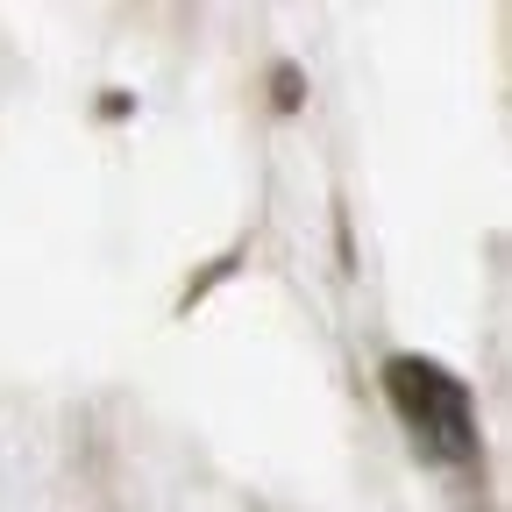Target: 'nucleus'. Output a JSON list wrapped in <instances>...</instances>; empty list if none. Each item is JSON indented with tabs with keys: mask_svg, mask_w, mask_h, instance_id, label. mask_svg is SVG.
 <instances>
[{
	"mask_svg": "<svg viewBox=\"0 0 512 512\" xmlns=\"http://www.w3.org/2000/svg\"><path fill=\"white\" fill-rule=\"evenodd\" d=\"M384 377H392V406L406 413V427L434 448V456H448V463L477 456V413H470L463 377H448L427 356H399Z\"/></svg>",
	"mask_w": 512,
	"mask_h": 512,
	"instance_id": "obj_1",
	"label": "nucleus"
}]
</instances>
